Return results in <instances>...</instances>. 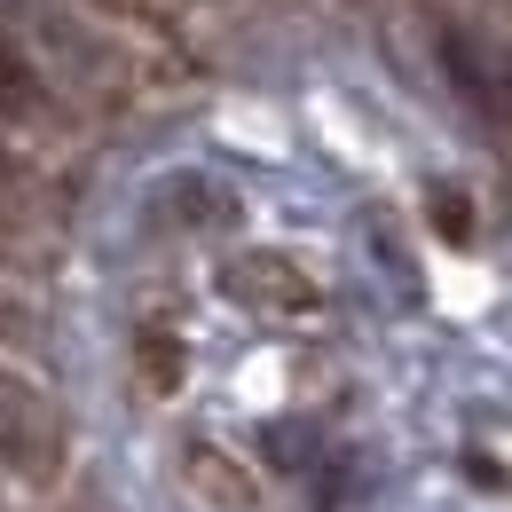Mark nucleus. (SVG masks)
<instances>
[{"instance_id":"3","label":"nucleus","mask_w":512,"mask_h":512,"mask_svg":"<svg viewBox=\"0 0 512 512\" xmlns=\"http://www.w3.org/2000/svg\"><path fill=\"white\" fill-rule=\"evenodd\" d=\"M489 87H497V111H512V64L489 71Z\"/></svg>"},{"instance_id":"1","label":"nucleus","mask_w":512,"mask_h":512,"mask_svg":"<svg viewBox=\"0 0 512 512\" xmlns=\"http://www.w3.org/2000/svg\"><path fill=\"white\" fill-rule=\"evenodd\" d=\"M24 111H40V71L0 40V119H24Z\"/></svg>"},{"instance_id":"4","label":"nucleus","mask_w":512,"mask_h":512,"mask_svg":"<svg viewBox=\"0 0 512 512\" xmlns=\"http://www.w3.org/2000/svg\"><path fill=\"white\" fill-rule=\"evenodd\" d=\"M0 190H8V150H0Z\"/></svg>"},{"instance_id":"2","label":"nucleus","mask_w":512,"mask_h":512,"mask_svg":"<svg viewBox=\"0 0 512 512\" xmlns=\"http://www.w3.org/2000/svg\"><path fill=\"white\" fill-rule=\"evenodd\" d=\"M434 213H442L449 237H473V221H465V197H457V190H434Z\"/></svg>"}]
</instances>
